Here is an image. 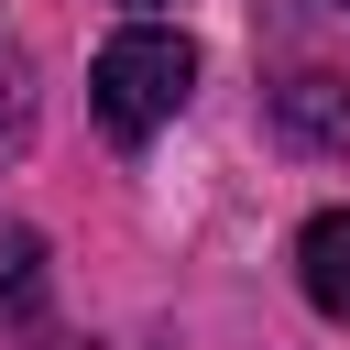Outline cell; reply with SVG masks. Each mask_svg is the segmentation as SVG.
Returning a JSON list of instances; mask_svg holds the SVG:
<instances>
[{
  "label": "cell",
  "mask_w": 350,
  "mask_h": 350,
  "mask_svg": "<svg viewBox=\"0 0 350 350\" xmlns=\"http://www.w3.org/2000/svg\"><path fill=\"white\" fill-rule=\"evenodd\" d=\"M273 131L295 153H350V77H328V66L273 77Z\"/></svg>",
  "instance_id": "2"
},
{
  "label": "cell",
  "mask_w": 350,
  "mask_h": 350,
  "mask_svg": "<svg viewBox=\"0 0 350 350\" xmlns=\"http://www.w3.org/2000/svg\"><path fill=\"white\" fill-rule=\"evenodd\" d=\"M131 11H175V0H131Z\"/></svg>",
  "instance_id": "5"
},
{
  "label": "cell",
  "mask_w": 350,
  "mask_h": 350,
  "mask_svg": "<svg viewBox=\"0 0 350 350\" xmlns=\"http://www.w3.org/2000/svg\"><path fill=\"white\" fill-rule=\"evenodd\" d=\"M186 88H197V44H186V33H164V22L109 33V44H98V66H88V109H98V131H109V142H153V131L186 109Z\"/></svg>",
  "instance_id": "1"
},
{
  "label": "cell",
  "mask_w": 350,
  "mask_h": 350,
  "mask_svg": "<svg viewBox=\"0 0 350 350\" xmlns=\"http://www.w3.org/2000/svg\"><path fill=\"white\" fill-rule=\"evenodd\" d=\"M295 273H306V306L350 328V208H317L306 241H295Z\"/></svg>",
  "instance_id": "3"
},
{
  "label": "cell",
  "mask_w": 350,
  "mask_h": 350,
  "mask_svg": "<svg viewBox=\"0 0 350 350\" xmlns=\"http://www.w3.org/2000/svg\"><path fill=\"white\" fill-rule=\"evenodd\" d=\"M339 11H350V0H339Z\"/></svg>",
  "instance_id": "6"
},
{
  "label": "cell",
  "mask_w": 350,
  "mask_h": 350,
  "mask_svg": "<svg viewBox=\"0 0 350 350\" xmlns=\"http://www.w3.org/2000/svg\"><path fill=\"white\" fill-rule=\"evenodd\" d=\"M11 77H22V66H0V120H22V88H11Z\"/></svg>",
  "instance_id": "4"
}]
</instances>
